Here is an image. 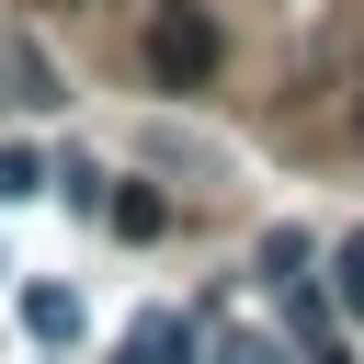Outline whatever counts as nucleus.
Here are the masks:
<instances>
[{
	"label": "nucleus",
	"mask_w": 364,
	"mask_h": 364,
	"mask_svg": "<svg viewBox=\"0 0 364 364\" xmlns=\"http://www.w3.org/2000/svg\"><path fill=\"white\" fill-rule=\"evenodd\" d=\"M148 68H159L171 91H193V80L216 68V23H205V0H159V11H148Z\"/></svg>",
	"instance_id": "obj_1"
},
{
	"label": "nucleus",
	"mask_w": 364,
	"mask_h": 364,
	"mask_svg": "<svg viewBox=\"0 0 364 364\" xmlns=\"http://www.w3.org/2000/svg\"><path fill=\"white\" fill-rule=\"evenodd\" d=\"M262 273H273V284L307 273V228H273V239H262Z\"/></svg>",
	"instance_id": "obj_6"
},
{
	"label": "nucleus",
	"mask_w": 364,
	"mask_h": 364,
	"mask_svg": "<svg viewBox=\"0 0 364 364\" xmlns=\"http://www.w3.org/2000/svg\"><path fill=\"white\" fill-rule=\"evenodd\" d=\"M307 364H341V353H307Z\"/></svg>",
	"instance_id": "obj_10"
},
{
	"label": "nucleus",
	"mask_w": 364,
	"mask_h": 364,
	"mask_svg": "<svg viewBox=\"0 0 364 364\" xmlns=\"http://www.w3.org/2000/svg\"><path fill=\"white\" fill-rule=\"evenodd\" d=\"M23 330H34V341H68V330H80V296H68V284H23Z\"/></svg>",
	"instance_id": "obj_3"
},
{
	"label": "nucleus",
	"mask_w": 364,
	"mask_h": 364,
	"mask_svg": "<svg viewBox=\"0 0 364 364\" xmlns=\"http://www.w3.org/2000/svg\"><path fill=\"white\" fill-rule=\"evenodd\" d=\"M34 182H46V159H34V148H0V205H23Z\"/></svg>",
	"instance_id": "obj_7"
},
{
	"label": "nucleus",
	"mask_w": 364,
	"mask_h": 364,
	"mask_svg": "<svg viewBox=\"0 0 364 364\" xmlns=\"http://www.w3.org/2000/svg\"><path fill=\"white\" fill-rule=\"evenodd\" d=\"M102 216H114V228H125V239H159V228H171V205H159V193H148V182H125V193H114V205H102Z\"/></svg>",
	"instance_id": "obj_4"
},
{
	"label": "nucleus",
	"mask_w": 364,
	"mask_h": 364,
	"mask_svg": "<svg viewBox=\"0 0 364 364\" xmlns=\"http://www.w3.org/2000/svg\"><path fill=\"white\" fill-rule=\"evenodd\" d=\"M330 262H341V318H353V330H364V228H353V239H341V250H330Z\"/></svg>",
	"instance_id": "obj_5"
},
{
	"label": "nucleus",
	"mask_w": 364,
	"mask_h": 364,
	"mask_svg": "<svg viewBox=\"0 0 364 364\" xmlns=\"http://www.w3.org/2000/svg\"><path fill=\"white\" fill-rule=\"evenodd\" d=\"M228 364H296V353H273V341H228Z\"/></svg>",
	"instance_id": "obj_8"
},
{
	"label": "nucleus",
	"mask_w": 364,
	"mask_h": 364,
	"mask_svg": "<svg viewBox=\"0 0 364 364\" xmlns=\"http://www.w3.org/2000/svg\"><path fill=\"white\" fill-rule=\"evenodd\" d=\"M353 125H364V46H353Z\"/></svg>",
	"instance_id": "obj_9"
},
{
	"label": "nucleus",
	"mask_w": 364,
	"mask_h": 364,
	"mask_svg": "<svg viewBox=\"0 0 364 364\" xmlns=\"http://www.w3.org/2000/svg\"><path fill=\"white\" fill-rule=\"evenodd\" d=\"M125 364H193V318H136V341H125Z\"/></svg>",
	"instance_id": "obj_2"
}]
</instances>
